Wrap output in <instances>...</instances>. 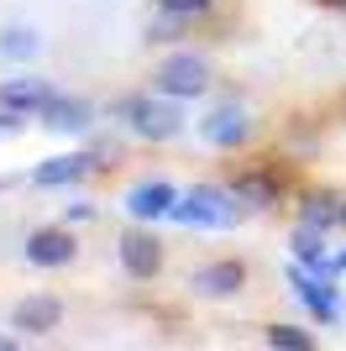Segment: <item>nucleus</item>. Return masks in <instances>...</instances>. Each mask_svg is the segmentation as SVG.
I'll return each mask as SVG.
<instances>
[{"label":"nucleus","mask_w":346,"mask_h":351,"mask_svg":"<svg viewBox=\"0 0 346 351\" xmlns=\"http://www.w3.org/2000/svg\"><path fill=\"white\" fill-rule=\"evenodd\" d=\"M115 257H121V273L137 278V283H147V278H158V273H163V241L152 236V226H142V220H131L126 231H121Z\"/></svg>","instance_id":"20e7f679"},{"label":"nucleus","mask_w":346,"mask_h":351,"mask_svg":"<svg viewBox=\"0 0 346 351\" xmlns=\"http://www.w3.org/2000/svg\"><path fill=\"white\" fill-rule=\"evenodd\" d=\"M242 210H252L236 189L226 184H194L189 194H178V205H173V226H189V231H226L242 220Z\"/></svg>","instance_id":"f257e3e1"},{"label":"nucleus","mask_w":346,"mask_h":351,"mask_svg":"<svg viewBox=\"0 0 346 351\" xmlns=\"http://www.w3.org/2000/svg\"><path fill=\"white\" fill-rule=\"evenodd\" d=\"M231 189L242 194L252 210H268V205H278V194H284V184H278V173H262V168H252V173H242Z\"/></svg>","instance_id":"dca6fc26"},{"label":"nucleus","mask_w":346,"mask_h":351,"mask_svg":"<svg viewBox=\"0 0 346 351\" xmlns=\"http://www.w3.org/2000/svg\"><path fill=\"white\" fill-rule=\"evenodd\" d=\"M58 325H63V299H53V293H27L11 309V330H21V336H47Z\"/></svg>","instance_id":"f8f14e48"},{"label":"nucleus","mask_w":346,"mask_h":351,"mask_svg":"<svg viewBox=\"0 0 346 351\" xmlns=\"http://www.w3.org/2000/svg\"><path fill=\"white\" fill-rule=\"evenodd\" d=\"M37 121L58 136H89L95 132V105L79 100V95H53V105H47Z\"/></svg>","instance_id":"9d476101"},{"label":"nucleus","mask_w":346,"mask_h":351,"mask_svg":"<svg viewBox=\"0 0 346 351\" xmlns=\"http://www.w3.org/2000/svg\"><path fill=\"white\" fill-rule=\"evenodd\" d=\"M43 53V37H37V27H21V21H11V27H0V58L16 63V69H27L32 58Z\"/></svg>","instance_id":"2eb2a0df"},{"label":"nucleus","mask_w":346,"mask_h":351,"mask_svg":"<svg viewBox=\"0 0 346 351\" xmlns=\"http://www.w3.org/2000/svg\"><path fill=\"white\" fill-rule=\"evenodd\" d=\"M21 252H27L32 267H69L73 257H79V241H73L69 226H37Z\"/></svg>","instance_id":"6e6552de"},{"label":"nucleus","mask_w":346,"mask_h":351,"mask_svg":"<svg viewBox=\"0 0 346 351\" xmlns=\"http://www.w3.org/2000/svg\"><path fill=\"white\" fill-rule=\"evenodd\" d=\"M16 346V336H0V351H11Z\"/></svg>","instance_id":"393cba45"},{"label":"nucleus","mask_w":346,"mask_h":351,"mask_svg":"<svg viewBox=\"0 0 346 351\" xmlns=\"http://www.w3.org/2000/svg\"><path fill=\"white\" fill-rule=\"evenodd\" d=\"M152 89L158 95H173V100H200L205 89H210V58L200 53H168V58L152 69Z\"/></svg>","instance_id":"7ed1b4c3"},{"label":"nucleus","mask_w":346,"mask_h":351,"mask_svg":"<svg viewBox=\"0 0 346 351\" xmlns=\"http://www.w3.org/2000/svg\"><path fill=\"white\" fill-rule=\"evenodd\" d=\"M27 121H32V116H21V110H11V105H0V136H16Z\"/></svg>","instance_id":"412c9836"},{"label":"nucleus","mask_w":346,"mask_h":351,"mask_svg":"<svg viewBox=\"0 0 346 351\" xmlns=\"http://www.w3.org/2000/svg\"><path fill=\"white\" fill-rule=\"evenodd\" d=\"M288 283H294V299H299L310 315H315L320 325H336L341 320V299H336V278H325V273H310V267H288Z\"/></svg>","instance_id":"423d86ee"},{"label":"nucleus","mask_w":346,"mask_h":351,"mask_svg":"<svg viewBox=\"0 0 346 351\" xmlns=\"http://www.w3.org/2000/svg\"><path fill=\"white\" fill-rule=\"evenodd\" d=\"M69 220H95V205H69L63 210V226H69Z\"/></svg>","instance_id":"4be33fe9"},{"label":"nucleus","mask_w":346,"mask_h":351,"mask_svg":"<svg viewBox=\"0 0 346 351\" xmlns=\"http://www.w3.org/2000/svg\"><path fill=\"white\" fill-rule=\"evenodd\" d=\"M341 226H346V215H341Z\"/></svg>","instance_id":"a878e982"},{"label":"nucleus","mask_w":346,"mask_h":351,"mask_svg":"<svg viewBox=\"0 0 346 351\" xmlns=\"http://www.w3.org/2000/svg\"><path fill=\"white\" fill-rule=\"evenodd\" d=\"M89 173H95V152H58V158H43L32 168V184L37 189H69Z\"/></svg>","instance_id":"9b49d317"},{"label":"nucleus","mask_w":346,"mask_h":351,"mask_svg":"<svg viewBox=\"0 0 346 351\" xmlns=\"http://www.w3.org/2000/svg\"><path fill=\"white\" fill-rule=\"evenodd\" d=\"M173 205H178V189H173L168 178H142V184H131L126 199H121V210H126L131 220H142V226H152V220H168Z\"/></svg>","instance_id":"0eeeda50"},{"label":"nucleus","mask_w":346,"mask_h":351,"mask_svg":"<svg viewBox=\"0 0 346 351\" xmlns=\"http://www.w3.org/2000/svg\"><path fill=\"white\" fill-rule=\"evenodd\" d=\"M158 11L184 16V21H200V16H210V11H216V0H158Z\"/></svg>","instance_id":"aec40b11"},{"label":"nucleus","mask_w":346,"mask_h":351,"mask_svg":"<svg viewBox=\"0 0 346 351\" xmlns=\"http://www.w3.org/2000/svg\"><path fill=\"white\" fill-rule=\"evenodd\" d=\"M252 132H257V121H252V110H246V105H236V100L216 105V110L200 121V136H205L210 147H220V152L246 147V142H252Z\"/></svg>","instance_id":"39448f33"},{"label":"nucleus","mask_w":346,"mask_h":351,"mask_svg":"<svg viewBox=\"0 0 346 351\" xmlns=\"http://www.w3.org/2000/svg\"><path fill=\"white\" fill-rule=\"evenodd\" d=\"M58 89L47 84V79H37V73H21V79H5L0 84V105H11V110H21V116H43L47 105H53Z\"/></svg>","instance_id":"ddd939ff"},{"label":"nucleus","mask_w":346,"mask_h":351,"mask_svg":"<svg viewBox=\"0 0 346 351\" xmlns=\"http://www.w3.org/2000/svg\"><path fill=\"white\" fill-rule=\"evenodd\" d=\"M341 215H346V199H336V194H310L299 205V226H315V231L341 226Z\"/></svg>","instance_id":"f3484780"},{"label":"nucleus","mask_w":346,"mask_h":351,"mask_svg":"<svg viewBox=\"0 0 346 351\" xmlns=\"http://www.w3.org/2000/svg\"><path fill=\"white\" fill-rule=\"evenodd\" d=\"M331 267H336V278H346V252H336V257H331Z\"/></svg>","instance_id":"5701e85b"},{"label":"nucleus","mask_w":346,"mask_h":351,"mask_svg":"<svg viewBox=\"0 0 346 351\" xmlns=\"http://www.w3.org/2000/svg\"><path fill=\"white\" fill-rule=\"evenodd\" d=\"M262 341H268L273 351H315V336H310L304 325H268Z\"/></svg>","instance_id":"a211bd4d"},{"label":"nucleus","mask_w":346,"mask_h":351,"mask_svg":"<svg viewBox=\"0 0 346 351\" xmlns=\"http://www.w3.org/2000/svg\"><path fill=\"white\" fill-rule=\"evenodd\" d=\"M115 116L131 126V136H142V142H173V136L184 132V100H173V95H131V100L115 105Z\"/></svg>","instance_id":"f03ea898"},{"label":"nucleus","mask_w":346,"mask_h":351,"mask_svg":"<svg viewBox=\"0 0 346 351\" xmlns=\"http://www.w3.org/2000/svg\"><path fill=\"white\" fill-rule=\"evenodd\" d=\"M184 16H168V11H158V21H152V27H147V43H178V37H184Z\"/></svg>","instance_id":"6ab92c4d"},{"label":"nucleus","mask_w":346,"mask_h":351,"mask_svg":"<svg viewBox=\"0 0 346 351\" xmlns=\"http://www.w3.org/2000/svg\"><path fill=\"white\" fill-rule=\"evenodd\" d=\"M288 252H294V263H299V267L336 278L331 252H325V231H315V226H294V236H288Z\"/></svg>","instance_id":"4468645a"},{"label":"nucleus","mask_w":346,"mask_h":351,"mask_svg":"<svg viewBox=\"0 0 346 351\" xmlns=\"http://www.w3.org/2000/svg\"><path fill=\"white\" fill-rule=\"evenodd\" d=\"M189 289L200 293V299H236L246 289V263H236V257L205 263L200 273H189Z\"/></svg>","instance_id":"1a4fd4ad"},{"label":"nucleus","mask_w":346,"mask_h":351,"mask_svg":"<svg viewBox=\"0 0 346 351\" xmlns=\"http://www.w3.org/2000/svg\"><path fill=\"white\" fill-rule=\"evenodd\" d=\"M320 5H331V11H346V0H320Z\"/></svg>","instance_id":"b1692460"}]
</instances>
